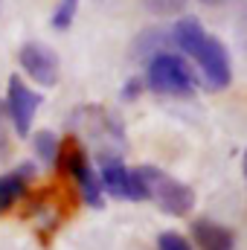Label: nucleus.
<instances>
[{"label": "nucleus", "instance_id": "1", "mask_svg": "<svg viewBox=\"0 0 247 250\" xmlns=\"http://www.w3.org/2000/svg\"><path fill=\"white\" fill-rule=\"evenodd\" d=\"M172 32V44L175 50L192 59L198 67V76L204 82L206 90H227L230 82H233V67H230V53L227 47L221 44V38L209 35L204 29V23L195 18V15H181L175 21V26H169Z\"/></svg>", "mask_w": 247, "mask_h": 250}, {"label": "nucleus", "instance_id": "19", "mask_svg": "<svg viewBox=\"0 0 247 250\" xmlns=\"http://www.w3.org/2000/svg\"><path fill=\"white\" fill-rule=\"evenodd\" d=\"M201 3H206V6H218V3H227V0H201Z\"/></svg>", "mask_w": 247, "mask_h": 250}, {"label": "nucleus", "instance_id": "20", "mask_svg": "<svg viewBox=\"0 0 247 250\" xmlns=\"http://www.w3.org/2000/svg\"><path fill=\"white\" fill-rule=\"evenodd\" d=\"M242 166H245V178H247V148H245V160H242Z\"/></svg>", "mask_w": 247, "mask_h": 250}, {"label": "nucleus", "instance_id": "12", "mask_svg": "<svg viewBox=\"0 0 247 250\" xmlns=\"http://www.w3.org/2000/svg\"><path fill=\"white\" fill-rule=\"evenodd\" d=\"M32 148H35V157L44 163V166H56L59 157H62V143L53 131H38L32 137Z\"/></svg>", "mask_w": 247, "mask_h": 250}, {"label": "nucleus", "instance_id": "7", "mask_svg": "<svg viewBox=\"0 0 247 250\" xmlns=\"http://www.w3.org/2000/svg\"><path fill=\"white\" fill-rule=\"evenodd\" d=\"M99 184L102 192L120 201H145L143 187L134 175V169H128L123 157H102L99 160Z\"/></svg>", "mask_w": 247, "mask_h": 250}, {"label": "nucleus", "instance_id": "14", "mask_svg": "<svg viewBox=\"0 0 247 250\" xmlns=\"http://www.w3.org/2000/svg\"><path fill=\"white\" fill-rule=\"evenodd\" d=\"M9 151H12V120L0 99V160H9Z\"/></svg>", "mask_w": 247, "mask_h": 250}, {"label": "nucleus", "instance_id": "8", "mask_svg": "<svg viewBox=\"0 0 247 250\" xmlns=\"http://www.w3.org/2000/svg\"><path fill=\"white\" fill-rule=\"evenodd\" d=\"M62 157H64V169L73 175V181H76V187L82 192L84 204L93 207V209H99V207L105 204V198H102L105 192H102V184H99V172H93V166H90L84 148L73 146V148L64 151ZM62 157H59V160H62Z\"/></svg>", "mask_w": 247, "mask_h": 250}, {"label": "nucleus", "instance_id": "18", "mask_svg": "<svg viewBox=\"0 0 247 250\" xmlns=\"http://www.w3.org/2000/svg\"><path fill=\"white\" fill-rule=\"evenodd\" d=\"M64 6H70V9H79V0H62Z\"/></svg>", "mask_w": 247, "mask_h": 250}, {"label": "nucleus", "instance_id": "9", "mask_svg": "<svg viewBox=\"0 0 247 250\" xmlns=\"http://www.w3.org/2000/svg\"><path fill=\"white\" fill-rule=\"evenodd\" d=\"M169 50H175L172 32H169L166 26H148V29H143V32L134 38V44H131V59H134V62H151L154 56L169 53Z\"/></svg>", "mask_w": 247, "mask_h": 250}, {"label": "nucleus", "instance_id": "13", "mask_svg": "<svg viewBox=\"0 0 247 250\" xmlns=\"http://www.w3.org/2000/svg\"><path fill=\"white\" fill-rule=\"evenodd\" d=\"M143 6L157 15V18H169V15H181L186 9V0H143Z\"/></svg>", "mask_w": 247, "mask_h": 250}, {"label": "nucleus", "instance_id": "17", "mask_svg": "<svg viewBox=\"0 0 247 250\" xmlns=\"http://www.w3.org/2000/svg\"><path fill=\"white\" fill-rule=\"evenodd\" d=\"M239 32H242V41H245V47H247V6L242 9V21H239Z\"/></svg>", "mask_w": 247, "mask_h": 250}, {"label": "nucleus", "instance_id": "10", "mask_svg": "<svg viewBox=\"0 0 247 250\" xmlns=\"http://www.w3.org/2000/svg\"><path fill=\"white\" fill-rule=\"evenodd\" d=\"M192 239L201 250H233L236 248V236L230 227L209 221V218H198L192 224Z\"/></svg>", "mask_w": 247, "mask_h": 250}, {"label": "nucleus", "instance_id": "3", "mask_svg": "<svg viewBox=\"0 0 247 250\" xmlns=\"http://www.w3.org/2000/svg\"><path fill=\"white\" fill-rule=\"evenodd\" d=\"M145 87L157 96H178V99H189L198 90V73L189 67L181 53L169 50L154 56L151 62H145Z\"/></svg>", "mask_w": 247, "mask_h": 250}, {"label": "nucleus", "instance_id": "2", "mask_svg": "<svg viewBox=\"0 0 247 250\" xmlns=\"http://www.w3.org/2000/svg\"><path fill=\"white\" fill-rule=\"evenodd\" d=\"M67 125L79 137H84V140H90L96 146L99 160L102 157H123V148H125L123 123L111 111H105L102 105H82V108H76L70 114Z\"/></svg>", "mask_w": 247, "mask_h": 250}, {"label": "nucleus", "instance_id": "5", "mask_svg": "<svg viewBox=\"0 0 247 250\" xmlns=\"http://www.w3.org/2000/svg\"><path fill=\"white\" fill-rule=\"evenodd\" d=\"M41 102H44V96L35 93L21 76H9L3 105H6V114H9L12 128H15L18 137H29V128H32V120H35Z\"/></svg>", "mask_w": 247, "mask_h": 250}, {"label": "nucleus", "instance_id": "16", "mask_svg": "<svg viewBox=\"0 0 247 250\" xmlns=\"http://www.w3.org/2000/svg\"><path fill=\"white\" fill-rule=\"evenodd\" d=\"M143 90H145V82H143L140 76H134V79H128L123 84V99L125 102H134V99H140Z\"/></svg>", "mask_w": 247, "mask_h": 250}, {"label": "nucleus", "instance_id": "11", "mask_svg": "<svg viewBox=\"0 0 247 250\" xmlns=\"http://www.w3.org/2000/svg\"><path fill=\"white\" fill-rule=\"evenodd\" d=\"M32 172H35V166H32V163H23V166H18L15 172H9V175L0 178V215L9 212V209L23 198Z\"/></svg>", "mask_w": 247, "mask_h": 250}, {"label": "nucleus", "instance_id": "4", "mask_svg": "<svg viewBox=\"0 0 247 250\" xmlns=\"http://www.w3.org/2000/svg\"><path fill=\"white\" fill-rule=\"evenodd\" d=\"M134 175H137V181L143 187L145 201H154L163 212H169L175 218H184L195 209V189L189 184L166 175L157 166H137Z\"/></svg>", "mask_w": 247, "mask_h": 250}, {"label": "nucleus", "instance_id": "6", "mask_svg": "<svg viewBox=\"0 0 247 250\" xmlns=\"http://www.w3.org/2000/svg\"><path fill=\"white\" fill-rule=\"evenodd\" d=\"M18 62L35 84H41V87H56L59 84V73H62L59 53L53 47H47L44 41H26L18 53Z\"/></svg>", "mask_w": 247, "mask_h": 250}, {"label": "nucleus", "instance_id": "15", "mask_svg": "<svg viewBox=\"0 0 247 250\" xmlns=\"http://www.w3.org/2000/svg\"><path fill=\"white\" fill-rule=\"evenodd\" d=\"M157 250H192V245L186 242V236L175 233V230H166L157 236Z\"/></svg>", "mask_w": 247, "mask_h": 250}]
</instances>
